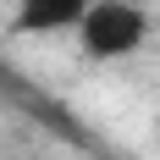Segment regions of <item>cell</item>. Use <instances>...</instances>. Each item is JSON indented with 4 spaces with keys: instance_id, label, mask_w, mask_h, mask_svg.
Here are the masks:
<instances>
[{
    "instance_id": "6da1fadb",
    "label": "cell",
    "mask_w": 160,
    "mask_h": 160,
    "mask_svg": "<svg viewBox=\"0 0 160 160\" xmlns=\"http://www.w3.org/2000/svg\"><path fill=\"white\" fill-rule=\"evenodd\" d=\"M149 33V17L144 6H132V0H88L78 17V44L83 55H94V61H122L132 50L144 44Z\"/></svg>"
},
{
    "instance_id": "7a4b0ae2",
    "label": "cell",
    "mask_w": 160,
    "mask_h": 160,
    "mask_svg": "<svg viewBox=\"0 0 160 160\" xmlns=\"http://www.w3.org/2000/svg\"><path fill=\"white\" fill-rule=\"evenodd\" d=\"M88 0H17V33H66L78 28Z\"/></svg>"
}]
</instances>
